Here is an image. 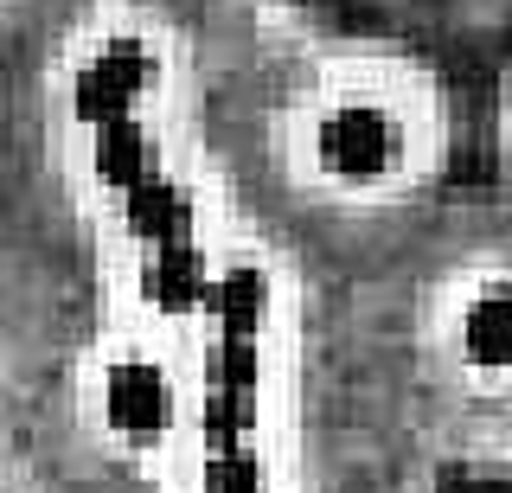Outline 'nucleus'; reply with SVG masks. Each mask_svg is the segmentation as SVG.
<instances>
[{
  "instance_id": "1",
  "label": "nucleus",
  "mask_w": 512,
  "mask_h": 493,
  "mask_svg": "<svg viewBox=\"0 0 512 493\" xmlns=\"http://www.w3.org/2000/svg\"><path fill=\"white\" fill-rule=\"evenodd\" d=\"M301 0H0V493H442L231 97Z\"/></svg>"
},
{
  "instance_id": "2",
  "label": "nucleus",
  "mask_w": 512,
  "mask_h": 493,
  "mask_svg": "<svg viewBox=\"0 0 512 493\" xmlns=\"http://www.w3.org/2000/svg\"><path fill=\"white\" fill-rule=\"evenodd\" d=\"M455 90L404 39L333 26L301 0L244 65L231 154L256 212L340 276H365L455 173Z\"/></svg>"
},
{
  "instance_id": "3",
  "label": "nucleus",
  "mask_w": 512,
  "mask_h": 493,
  "mask_svg": "<svg viewBox=\"0 0 512 493\" xmlns=\"http://www.w3.org/2000/svg\"><path fill=\"white\" fill-rule=\"evenodd\" d=\"M384 423L429 474H512V193L455 186L352 289Z\"/></svg>"
},
{
  "instance_id": "4",
  "label": "nucleus",
  "mask_w": 512,
  "mask_h": 493,
  "mask_svg": "<svg viewBox=\"0 0 512 493\" xmlns=\"http://www.w3.org/2000/svg\"><path fill=\"white\" fill-rule=\"evenodd\" d=\"M493 186L512 193V65L493 84Z\"/></svg>"
}]
</instances>
